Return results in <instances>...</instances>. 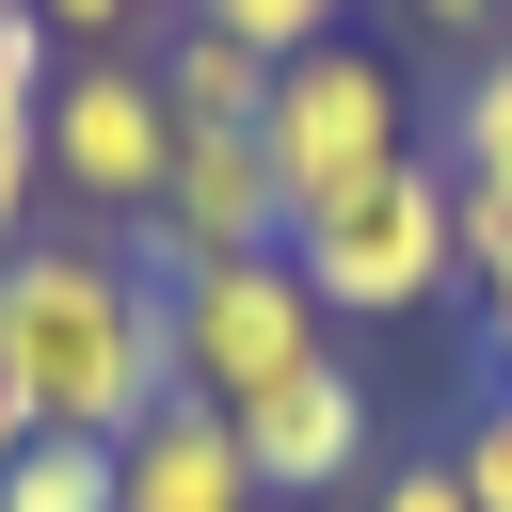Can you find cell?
I'll list each match as a JSON object with an SVG mask.
<instances>
[{
    "instance_id": "6da1fadb",
    "label": "cell",
    "mask_w": 512,
    "mask_h": 512,
    "mask_svg": "<svg viewBox=\"0 0 512 512\" xmlns=\"http://www.w3.org/2000/svg\"><path fill=\"white\" fill-rule=\"evenodd\" d=\"M0 352L32 384L48 432H96L128 448L160 400H176V336H160V272L112 240V224H32L0 256Z\"/></svg>"
},
{
    "instance_id": "7a4b0ae2",
    "label": "cell",
    "mask_w": 512,
    "mask_h": 512,
    "mask_svg": "<svg viewBox=\"0 0 512 512\" xmlns=\"http://www.w3.org/2000/svg\"><path fill=\"white\" fill-rule=\"evenodd\" d=\"M288 272L336 304V336H352V320H416V304H448V288H464V192H448V160L416 144V160H384L368 192L304 208V224H288Z\"/></svg>"
},
{
    "instance_id": "3957f363",
    "label": "cell",
    "mask_w": 512,
    "mask_h": 512,
    "mask_svg": "<svg viewBox=\"0 0 512 512\" xmlns=\"http://www.w3.org/2000/svg\"><path fill=\"white\" fill-rule=\"evenodd\" d=\"M416 144H432V112H416V80H400L368 32H336V48H288V64H272L256 160H272L288 224H304V208H336V192H368V176H384V160H416Z\"/></svg>"
},
{
    "instance_id": "277c9868",
    "label": "cell",
    "mask_w": 512,
    "mask_h": 512,
    "mask_svg": "<svg viewBox=\"0 0 512 512\" xmlns=\"http://www.w3.org/2000/svg\"><path fill=\"white\" fill-rule=\"evenodd\" d=\"M160 336H176V384L192 400H272V384H304L320 352H336V304L288 272V240L272 256H208V272H176L160 288Z\"/></svg>"
},
{
    "instance_id": "5b68a950",
    "label": "cell",
    "mask_w": 512,
    "mask_h": 512,
    "mask_svg": "<svg viewBox=\"0 0 512 512\" xmlns=\"http://www.w3.org/2000/svg\"><path fill=\"white\" fill-rule=\"evenodd\" d=\"M160 176H176L160 64L144 48H64V80H48V208L64 224H144Z\"/></svg>"
},
{
    "instance_id": "8992f818",
    "label": "cell",
    "mask_w": 512,
    "mask_h": 512,
    "mask_svg": "<svg viewBox=\"0 0 512 512\" xmlns=\"http://www.w3.org/2000/svg\"><path fill=\"white\" fill-rule=\"evenodd\" d=\"M240 464H256V496H272V512H352V496H368V464H384V400H368V368H352V352H320L304 384L240 400Z\"/></svg>"
},
{
    "instance_id": "52a82bcc",
    "label": "cell",
    "mask_w": 512,
    "mask_h": 512,
    "mask_svg": "<svg viewBox=\"0 0 512 512\" xmlns=\"http://www.w3.org/2000/svg\"><path fill=\"white\" fill-rule=\"evenodd\" d=\"M160 288L176 272H208V256H272L288 240V192H272V160H256V128H176V176H160V208L144 224H112Z\"/></svg>"
},
{
    "instance_id": "ba28073f",
    "label": "cell",
    "mask_w": 512,
    "mask_h": 512,
    "mask_svg": "<svg viewBox=\"0 0 512 512\" xmlns=\"http://www.w3.org/2000/svg\"><path fill=\"white\" fill-rule=\"evenodd\" d=\"M112 512H272V496H256V464H240V416L176 384V400L112 448Z\"/></svg>"
},
{
    "instance_id": "9c48e42d",
    "label": "cell",
    "mask_w": 512,
    "mask_h": 512,
    "mask_svg": "<svg viewBox=\"0 0 512 512\" xmlns=\"http://www.w3.org/2000/svg\"><path fill=\"white\" fill-rule=\"evenodd\" d=\"M48 80H64V48H48L32 16H0V256H16L32 208H48Z\"/></svg>"
},
{
    "instance_id": "30bf717a",
    "label": "cell",
    "mask_w": 512,
    "mask_h": 512,
    "mask_svg": "<svg viewBox=\"0 0 512 512\" xmlns=\"http://www.w3.org/2000/svg\"><path fill=\"white\" fill-rule=\"evenodd\" d=\"M432 160H448V192L512 208V32L464 48V80H448V112H432Z\"/></svg>"
},
{
    "instance_id": "8fae6325",
    "label": "cell",
    "mask_w": 512,
    "mask_h": 512,
    "mask_svg": "<svg viewBox=\"0 0 512 512\" xmlns=\"http://www.w3.org/2000/svg\"><path fill=\"white\" fill-rule=\"evenodd\" d=\"M144 64H160V112H176V128H256V112H272V64H256V48H224L208 16H176Z\"/></svg>"
},
{
    "instance_id": "7c38bea8",
    "label": "cell",
    "mask_w": 512,
    "mask_h": 512,
    "mask_svg": "<svg viewBox=\"0 0 512 512\" xmlns=\"http://www.w3.org/2000/svg\"><path fill=\"white\" fill-rule=\"evenodd\" d=\"M0 512H112V448L96 432H32L0 464Z\"/></svg>"
},
{
    "instance_id": "4fadbf2b",
    "label": "cell",
    "mask_w": 512,
    "mask_h": 512,
    "mask_svg": "<svg viewBox=\"0 0 512 512\" xmlns=\"http://www.w3.org/2000/svg\"><path fill=\"white\" fill-rule=\"evenodd\" d=\"M176 16H208L224 48H256V64H288V48H336L352 32V0H176Z\"/></svg>"
},
{
    "instance_id": "5bb4252c",
    "label": "cell",
    "mask_w": 512,
    "mask_h": 512,
    "mask_svg": "<svg viewBox=\"0 0 512 512\" xmlns=\"http://www.w3.org/2000/svg\"><path fill=\"white\" fill-rule=\"evenodd\" d=\"M448 480H464V512H512V384H480L448 416Z\"/></svg>"
},
{
    "instance_id": "9a60e30c",
    "label": "cell",
    "mask_w": 512,
    "mask_h": 512,
    "mask_svg": "<svg viewBox=\"0 0 512 512\" xmlns=\"http://www.w3.org/2000/svg\"><path fill=\"white\" fill-rule=\"evenodd\" d=\"M464 304H480V336L512 352V208H480V192H464Z\"/></svg>"
},
{
    "instance_id": "2e32d148",
    "label": "cell",
    "mask_w": 512,
    "mask_h": 512,
    "mask_svg": "<svg viewBox=\"0 0 512 512\" xmlns=\"http://www.w3.org/2000/svg\"><path fill=\"white\" fill-rule=\"evenodd\" d=\"M16 16H32L48 48H128V32L160 16V0H16Z\"/></svg>"
},
{
    "instance_id": "e0dca14e",
    "label": "cell",
    "mask_w": 512,
    "mask_h": 512,
    "mask_svg": "<svg viewBox=\"0 0 512 512\" xmlns=\"http://www.w3.org/2000/svg\"><path fill=\"white\" fill-rule=\"evenodd\" d=\"M352 512H464V480H448V448H416V464H368Z\"/></svg>"
},
{
    "instance_id": "ac0fdd59",
    "label": "cell",
    "mask_w": 512,
    "mask_h": 512,
    "mask_svg": "<svg viewBox=\"0 0 512 512\" xmlns=\"http://www.w3.org/2000/svg\"><path fill=\"white\" fill-rule=\"evenodd\" d=\"M400 16H416V32H448V48H496V32H512V0H400Z\"/></svg>"
},
{
    "instance_id": "d6986e66",
    "label": "cell",
    "mask_w": 512,
    "mask_h": 512,
    "mask_svg": "<svg viewBox=\"0 0 512 512\" xmlns=\"http://www.w3.org/2000/svg\"><path fill=\"white\" fill-rule=\"evenodd\" d=\"M32 432H48V416H32V384H16V352H0V464H16Z\"/></svg>"
},
{
    "instance_id": "ffe728a7",
    "label": "cell",
    "mask_w": 512,
    "mask_h": 512,
    "mask_svg": "<svg viewBox=\"0 0 512 512\" xmlns=\"http://www.w3.org/2000/svg\"><path fill=\"white\" fill-rule=\"evenodd\" d=\"M496 384H512V352H496Z\"/></svg>"
},
{
    "instance_id": "44dd1931",
    "label": "cell",
    "mask_w": 512,
    "mask_h": 512,
    "mask_svg": "<svg viewBox=\"0 0 512 512\" xmlns=\"http://www.w3.org/2000/svg\"><path fill=\"white\" fill-rule=\"evenodd\" d=\"M0 16H16V0H0Z\"/></svg>"
}]
</instances>
